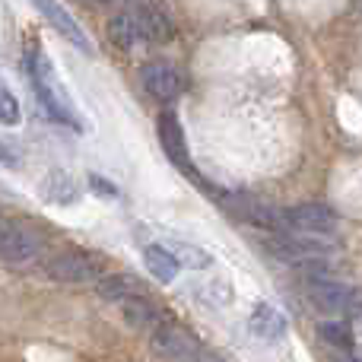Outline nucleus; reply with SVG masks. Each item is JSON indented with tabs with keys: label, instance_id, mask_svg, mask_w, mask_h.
<instances>
[{
	"label": "nucleus",
	"instance_id": "1",
	"mask_svg": "<svg viewBox=\"0 0 362 362\" xmlns=\"http://www.w3.org/2000/svg\"><path fill=\"white\" fill-rule=\"evenodd\" d=\"M32 83H35L38 102L45 105V112H48L51 118L61 121V124H67V127H74V131H86L80 108L74 105V99H70L67 86L61 83V76H57L54 64H51V57L45 54L42 48L32 54Z\"/></svg>",
	"mask_w": 362,
	"mask_h": 362
},
{
	"label": "nucleus",
	"instance_id": "2",
	"mask_svg": "<svg viewBox=\"0 0 362 362\" xmlns=\"http://www.w3.org/2000/svg\"><path fill=\"white\" fill-rule=\"evenodd\" d=\"M153 350L165 362H219L213 353H206L200 346V340L194 334H187L185 327L172 325V321H163L153 331Z\"/></svg>",
	"mask_w": 362,
	"mask_h": 362
},
{
	"label": "nucleus",
	"instance_id": "3",
	"mask_svg": "<svg viewBox=\"0 0 362 362\" xmlns=\"http://www.w3.org/2000/svg\"><path fill=\"white\" fill-rule=\"evenodd\" d=\"M305 296L315 308L327 315H340V312H353L359 305V296L356 289L344 286V283L331 280V276H312L305 280Z\"/></svg>",
	"mask_w": 362,
	"mask_h": 362
},
{
	"label": "nucleus",
	"instance_id": "4",
	"mask_svg": "<svg viewBox=\"0 0 362 362\" xmlns=\"http://www.w3.org/2000/svg\"><path fill=\"white\" fill-rule=\"evenodd\" d=\"M42 251V238L38 232H32L29 226L16 223V219H6L0 213V257L13 264H25Z\"/></svg>",
	"mask_w": 362,
	"mask_h": 362
},
{
	"label": "nucleus",
	"instance_id": "5",
	"mask_svg": "<svg viewBox=\"0 0 362 362\" xmlns=\"http://www.w3.org/2000/svg\"><path fill=\"white\" fill-rule=\"evenodd\" d=\"M283 223L299 235H334L337 232V213L325 204H299L283 210Z\"/></svg>",
	"mask_w": 362,
	"mask_h": 362
},
{
	"label": "nucleus",
	"instance_id": "6",
	"mask_svg": "<svg viewBox=\"0 0 362 362\" xmlns=\"http://www.w3.org/2000/svg\"><path fill=\"white\" fill-rule=\"evenodd\" d=\"M140 80H144V89L153 95L156 102H172L181 95L185 89V80H181L178 67L169 61H150L140 70Z\"/></svg>",
	"mask_w": 362,
	"mask_h": 362
},
{
	"label": "nucleus",
	"instance_id": "7",
	"mask_svg": "<svg viewBox=\"0 0 362 362\" xmlns=\"http://www.w3.org/2000/svg\"><path fill=\"white\" fill-rule=\"evenodd\" d=\"M32 6H35V10L42 13V16L48 19V23L54 25V29L61 32V35L67 38L70 45H76L83 54H93V42H89V35L83 32V25L76 23L74 16H70L67 6H64L61 0H32Z\"/></svg>",
	"mask_w": 362,
	"mask_h": 362
},
{
	"label": "nucleus",
	"instance_id": "8",
	"mask_svg": "<svg viewBox=\"0 0 362 362\" xmlns=\"http://www.w3.org/2000/svg\"><path fill=\"white\" fill-rule=\"evenodd\" d=\"M48 276L61 283H93L99 276V264L83 251H61L48 261Z\"/></svg>",
	"mask_w": 362,
	"mask_h": 362
},
{
	"label": "nucleus",
	"instance_id": "9",
	"mask_svg": "<svg viewBox=\"0 0 362 362\" xmlns=\"http://www.w3.org/2000/svg\"><path fill=\"white\" fill-rule=\"evenodd\" d=\"M156 131H159V144H163L165 156L178 165V169L191 172V159H187V144H185V131H181L178 118L172 112H163L156 121Z\"/></svg>",
	"mask_w": 362,
	"mask_h": 362
},
{
	"label": "nucleus",
	"instance_id": "10",
	"mask_svg": "<svg viewBox=\"0 0 362 362\" xmlns=\"http://www.w3.org/2000/svg\"><path fill=\"white\" fill-rule=\"evenodd\" d=\"M248 327H251V334H255L257 340L274 344V340H280L283 334H286V315H283L280 308H274L270 302H261V305L251 312Z\"/></svg>",
	"mask_w": 362,
	"mask_h": 362
},
{
	"label": "nucleus",
	"instance_id": "11",
	"mask_svg": "<svg viewBox=\"0 0 362 362\" xmlns=\"http://www.w3.org/2000/svg\"><path fill=\"white\" fill-rule=\"evenodd\" d=\"M144 264L159 283H172L181 270V257L172 248H163V245H146L144 248Z\"/></svg>",
	"mask_w": 362,
	"mask_h": 362
},
{
	"label": "nucleus",
	"instance_id": "12",
	"mask_svg": "<svg viewBox=\"0 0 362 362\" xmlns=\"http://www.w3.org/2000/svg\"><path fill=\"white\" fill-rule=\"evenodd\" d=\"M42 197L51 200V204H57V206H74L76 200H80V187H76V181L70 178L67 172L54 169L42 181Z\"/></svg>",
	"mask_w": 362,
	"mask_h": 362
},
{
	"label": "nucleus",
	"instance_id": "13",
	"mask_svg": "<svg viewBox=\"0 0 362 362\" xmlns=\"http://www.w3.org/2000/svg\"><path fill=\"white\" fill-rule=\"evenodd\" d=\"M99 296L108 302H127V299H137V296H146V289L140 286V280L127 274H112V276H102L99 280Z\"/></svg>",
	"mask_w": 362,
	"mask_h": 362
},
{
	"label": "nucleus",
	"instance_id": "14",
	"mask_svg": "<svg viewBox=\"0 0 362 362\" xmlns=\"http://www.w3.org/2000/svg\"><path fill=\"white\" fill-rule=\"evenodd\" d=\"M121 308H124V318L131 321V327H137V331H156L159 325H163V315H159V308L153 305L146 296H137V299H127L121 302Z\"/></svg>",
	"mask_w": 362,
	"mask_h": 362
},
{
	"label": "nucleus",
	"instance_id": "15",
	"mask_svg": "<svg viewBox=\"0 0 362 362\" xmlns=\"http://www.w3.org/2000/svg\"><path fill=\"white\" fill-rule=\"evenodd\" d=\"M108 35H112V42L121 45V48H134V45L140 42V32H137V23H134V13L131 10L118 13V16L108 23Z\"/></svg>",
	"mask_w": 362,
	"mask_h": 362
},
{
	"label": "nucleus",
	"instance_id": "16",
	"mask_svg": "<svg viewBox=\"0 0 362 362\" xmlns=\"http://www.w3.org/2000/svg\"><path fill=\"white\" fill-rule=\"evenodd\" d=\"M321 340H327L331 346L346 350V353H350V346H353V334H350V327H346V321H325V325H321Z\"/></svg>",
	"mask_w": 362,
	"mask_h": 362
},
{
	"label": "nucleus",
	"instance_id": "17",
	"mask_svg": "<svg viewBox=\"0 0 362 362\" xmlns=\"http://www.w3.org/2000/svg\"><path fill=\"white\" fill-rule=\"evenodd\" d=\"M19 102H16V95L10 93V89L0 83V124H6V127H16L19 124Z\"/></svg>",
	"mask_w": 362,
	"mask_h": 362
},
{
	"label": "nucleus",
	"instance_id": "18",
	"mask_svg": "<svg viewBox=\"0 0 362 362\" xmlns=\"http://www.w3.org/2000/svg\"><path fill=\"white\" fill-rule=\"evenodd\" d=\"M93 187H99L102 197H115V194H118L112 185H108V181H102V178H93Z\"/></svg>",
	"mask_w": 362,
	"mask_h": 362
},
{
	"label": "nucleus",
	"instance_id": "19",
	"mask_svg": "<svg viewBox=\"0 0 362 362\" xmlns=\"http://www.w3.org/2000/svg\"><path fill=\"white\" fill-rule=\"evenodd\" d=\"M340 362H359V359H353V356H346V359H340Z\"/></svg>",
	"mask_w": 362,
	"mask_h": 362
},
{
	"label": "nucleus",
	"instance_id": "20",
	"mask_svg": "<svg viewBox=\"0 0 362 362\" xmlns=\"http://www.w3.org/2000/svg\"><path fill=\"white\" fill-rule=\"evenodd\" d=\"M127 4H140V0H127Z\"/></svg>",
	"mask_w": 362,
	"mask_h": 362
}]
</instances>
